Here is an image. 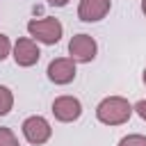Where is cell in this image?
Instances as JSON below:
<instances>
[{
    "label": "cell",
    "instance_id": "1",
    "mask_svg": "<svg viewBox=\"0 0 146 146\" xmlns=\"http://www.w3.org/2000/svg\"><path fill=\"white\" fill-rule=\"evenodd\" d=\"M132 116V105L123 96H107L96 105V119L105 125H121Z\"/></svg>",
    "mask_w": 146,
    "mask_h": 146
},
{
    "label": "cell",
    "instance_id": "2",
    "mask_svg": "<svg viewBox=\"0 0 146 146\" xmlns=\"http://www.w3.org/2000/svg\"><path fill=\"white\" fill-rule=\"evenodd\" d=\"M62 32H64L62 23L57 18H52V16H48V18H32L27 23V34L34 41L46 43V46H55L62 39Z\"/></svg>",
    "mask_w": 146,
    "mask_h": 146
},
{
    "label": "cell",
    "instance_id": "3",
    "mask_svg": "<svg viewBox=\"0 0 146 146\" xmlns=\"http://www.w3.org/2000/svg\"><path fill=\"white\" fill-rule=\"evenodd\" d=\"M21 128H23V137H25L30 144H34V146L46 144V141L50 139V135H52V128H50L48 119H43V116H39V114L27 116Z\"/></svg>",
    "mask_w": 146,
    "mask_h": 146
},
{
    "label": "cell",
    "instance_id": "4",
    "mask_svg": "<svg viewBox=\"0 0 146 146\" xmlns=\"http://www.w3.org/2000/svg\"><path fill=\"white\" fill-rule=\"evenodd\" d=\"M96 50H98V46H96L94 36H89V34H75L68 41V55L73 62L87 64L96 57Z\"/></svg>",
    "mask_w": 146,
    "mask_h": 146
},
{
    "label": "cell",
    "instance_id": "5",
    "mask_svg": "<svg viewBox=\"0 0 146 146\" xmlns=\"http://www.w3.org/2000/svg\"><path fill=\"white\" fill-rule=\"evenodd\" d=\"M52 114L57 121L62 123H71V121H78L80 114H82V103L75 98V96H57L52 100Z\"/></svg>",
    "mask_w": 146,
    "mask_h": 146
},
{
    "label": "cell",
    "instance_id": "6",
    "mask_svg": "<svg viewBox=\"0 0 146 146\" xmlns=\"http://www.w3.org/2000/svg\"><path fill=\"white\" fill-rule=\"evenodd\" d=\"M48 80L55 82V84H68L75 80V62L71 57H57L48 64Z\"/></svg>",
    "mask_w": 146,
    "mask_h": 146
},
{
    "label": "cell",
    "instance_id": "7",
    "mask_svg": "<svg viewBox=\"0 0 146 146\" xmlns=\"http://www.w3.org/2000/svg\"><path fill=\"white\" fill-rule=\"evenodd\" d=\"M110 9H112V0H80L78 18L84 23H98L110 14Z\"/></svg>",
    "mask_w": 146,
    "mask_h": 146
},
{
    "label": "cell",
    "instance_id": "8",
    "mask_svg": "<svg viewBox=\"0 0 146 146\" xmlns=\"http://www.w3.org/2000/svg\"><path fill=\"white\" fill-rule=\"evenodd\" d=\"M39 57H41V50H39V46H36L34 39L23 36V39H18L14 43V62L18 66H23V68L34 66L39 62Z\"/></svg>",
    "mask_w": 146,
    "mask_h": 146
},
{
    "label": "cell",
    "instance_id": "9",
    "mask_svg": "<svg viewBox=\"0 0 146 146\" xmlns=\"http://www.w3.org/2000/svg\"><path fill=\"white\" fill-rule=\"evenodd\" d=\"M11 107H14V94L9 87L0 84V116H7L11 112Z\"/></svg>",
    "mask_w": 146,
    "mask_h": 146
},
{
    "label": "cell",
    "instance_id": "10",
    "mask_svg": "<svg viewBox=\"0 0 146 146\" xmlns=\"http://www.w3.org/2000/svg\"><path fill=\"white\" fill-rule=\"evenodd\" d=\"M0 146H21V144L9 128H0Z\"/></svg>",
    "mask_w": 146,
    "mask_h": 146
},
{
    "label": "cell",
    "instance_id": "11",
    "mask_svg": "<svg viewBox=\"0 0 146 146\" xmlns=\"http://www.w3.org/2000/svg\"><path fill=\"white\" fill-rule=\"evenodd\" d=\"M119 146H146V137L144 135H125Z\"/></svg>",
    "mask_w": 146,
    "mask_h": 146
},
{
    "label": "cell",
    "instance_id": "12",
    "mask_svg": "<svg viewBox=\"0 0 146 146\" xmlns=\"http://www.w3.org/2000/svg\"><path fill=\"white\" fill-rule=\"evenodd\" d=\"M9 50H11V43H9V36L7 34H0V62L9 55Z\"/></svg>",
    "mask_w": 146,
    "mask_h": 146
},
{
    "label": "cell",
    "instance_id": "13",
    "mask_svg": "<svg viewBox=\"0 0 146 146\" xmlns=\"http://www.w3.org/2000/svg\"><path fill=\"white\" fill-rule=\"evenodd\" d=\"M132 112H137V114H139V119H141V121H146V98H144V100H137V103L132 105Z\"/></svg>",
    "mask_w": 146,
    "mask_h": 146
},
{
    "label": "cell",
    "instance_id": "14",
    "mask_svg": "<svg viewBox=\"0 0 146 146\" xmlns=\"http://www.w3.org/2000/svg\"><path fill=\"white\" fill-rule=\"evenodd\" d=\"M48 2H50L52 7H66V5H68V0H48Z\"/></svg>",
    "mask_w": 146,
    "mask_h": 146
},
{
    "label": "cell",
    "instance_id": "15",
    "mask_svg": "<svg viewBox=\"0 0 146 146\" xmlns=\"http://www.w3.org/2000/svg\"><path fill=\"white\" fill-rule=\"evenodd\" d=\"M141 11H144V16H146V0H141Z\"/></svg>",
    "mask_w": 146,
    "mask_h": 146
},
{
    "label": "cell",
    "instance_id": "16",
    "mask_svg": "<svg viewBox=\"0 0 146 146\" xmlns=\"http://www.w3.org/2000/svg\"><path fill=\"white\" fill-rule=\"evenodd\" d=\"M144 84H146V68H144Z\"/></svg>",
    "mask_w": 146,
    "mask_h": 146
}]
</instances>
